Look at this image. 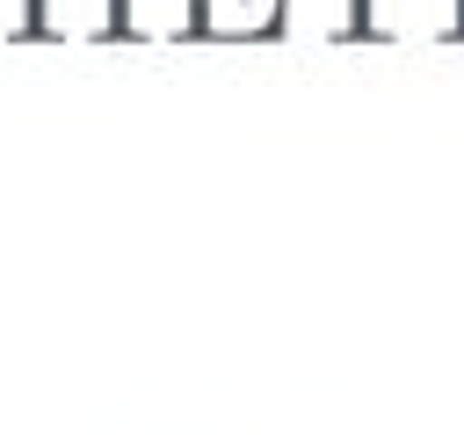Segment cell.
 I'll return each instance as SVG.
<instances>
[]
</instances>
